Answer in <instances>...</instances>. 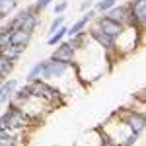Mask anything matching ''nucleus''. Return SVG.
<instances>
[{
  "instance_id": "1",
  "label": "nucleus",
  "mask_w": 146,
  "mask_h": 146,
  "mask_svg": "<svg viewBox=\"0 0 146 146\" xmlns=\"http://www.w3.org/2000/svg\"><path fill=\"white\" fill-rule=\"evenodd\" d=\"M37 25H39V14L33 10V6H27V8L20 10L16 16H12L4 27L10 29V31L22 29V31H27V33H35Z\"/></svg>"
},
{
  "instance_id": "2",
  "label": "nucleus",
  "mask_w": 146,
  "mask_h": 146,
  "mask_svg": "<svg viewBox=\"0 0 146 146\" xmlns=\"http://www.w3.org/2000/svg\"><path fill=\"white\" fill-rule=\"evenodd\" d=\"M4 119H6V125H8V131H14V133H22L25 129H29L31 123H33V117L29 113L18 107V105H12L8 103V109L2 113Z\"/></svg>"
},
{
  "instance_id": "3",
  "label": "nucleus",
  "mask_w": 146,
  "mask_h": 146,
  "mask_svg": "<svg viewBox=\"0 0 146 146\" xmlns=\"http://www.w3.org/2000/svg\"><path fill=\"white\" fill-rule=\"evenodd\" d=\"M29 84V90H31V98L39 101H45V103H55L60 96V92L53 88L49 82L45 80H33V82H27Z\"/></svg>"
},
{
  "instance_id": "4",
  "label": "nucleus",
  "mask_w": 146,
  "mask_h": 146,
  "mask_svg": "<svg viewBox=\"0 0 146 146\" xmlns=\"http://www.w3.org/2000/svg\"><path fill=\"white\" fill-rule=\"evenodd\" d=\"M92 25H96L100 31H103L105 35H109V37H113V39H117V37L125 31L123 23H119V22H115V20H111V18H107L105 14H98L96 20L92 22Z\"/></svg>"
},
{
  "instance_id": "5",
  "label": "nucleus",
  "mask_w": 146,
  "mask_h": 146,
  "mask_svg": "<svg viewBox=\"0 0 146 146\" xmlns=\"http://www.w3.org/2000/svg\"><path fill=\"white\" fill-rule=\"evenodd\" d=\"M68 68L70 66L62 64V62H56L53 58H43V72H41V78L39 80H45V82L58 80L68 72Z\"/></svg>"
},
{
  "instance_id": "6",
  "label": "nucleus",
  "mask_w": 146,
  "mask_h": 146,
  "mask_svg": "<svg viewBox=\"0 0 146 146\" xmlns=\"http://www.w3.org/2000/svg\"><path fill=\"white\" fill-rule=\"evenodd\" d=\"M129 16H131V27L142 29L146 23V0H131L127 2Z\"/></svg>"
},
{
  "instance_id": "7",
  "label": "nucleus",
  "mask_w": 146,
  "mask_h": 146,
  "mask_svg": "<svg viewBox=\"0 0 146 146\" xmlns=\"http://www.w3.org/2000/svg\"><path fill=\"white\" fill-rule=\"evenodd\" d=\"M56 49L51 53L49 58H53L56 62H62V64H66V66H72L74 62H76V51L70 47L68 41H60L58 45H55Z\"/></svg>"
},
{
  "instance_id": "8",
  "label": "nucleus",
  "mask_w": 146,
  "mask_h": 146,
  "mask_svg": "<svg viewBox=\"0 0 146 146\" xmlns=\"http://www.w3.org/2000/svg\"><path fill=\"white\" fill-rule=\"evenodd\" d=\"M121 121L125 123V127H127L131 133H135V135H138V136H140V133L144 131V127H146V117L140 111H135V109L125 111L123 115H121Z\"/></svg>"
},
{
  "instance_id": "9",
  "label": "nucleus",
  "mask_w": 146,
  "mask_h": 146,
  "mask_svg": "<svg viewBox=\"0 0 146 146\" xmlns=\"http://www.w3.org/2000/svg\"><path fill=\"white\" fill-rule=\"evenodd\" d=\"M86 31H88L90 41H96V43H98V47H101L105 53H109V51H113V49H115V39H113V37H109V35H105L103 31H100L96 25H92V23H90V29H86Z\"/></svg>"
},
{
  "instance_id": "10",
  "label": "nucleus",
  "mask_w": 146,
  "mask_h": 146,
  "mask_svg": "<svg viewBox=\"0 0 146 146\" xmlns=\"http://www.w3.org/2000/svg\"><path fill=\"white\" fill-rule=\"evenodd\" d=\"M18 86H20L18 78H4L2 80V84H0V107L6 105L12 100V96H14V92H16Z\"/></svg>"
},
{
  "instance_id": "11",
  "label": "nucleus",
  "mask_w": 146,
  "mask_h": 146,
  "mask_svg": "<svg viewBox=\"0 0 146 146\" xmlns=\"http://www.w3.org/2000/svg\"><path fill=\"white\" fill-rule=\"evenodd\" d=\"M105 16L111 18V20H115V22L123 23L125 27H131V16H129V8H127V4H117V6H113Z\"/></svg>"
},
{
  "instance_id": "12",
  "label": "nucleus",
  "mask_w": 146,
  "mask_h": 146,
  "mask_svg": "<svg viewBox=\"0 0 146 146\" xmlns=\"http://www.w3.org/2000/svg\"><path fill=\"white\" fill-rule=\"evenodd\" d=\"M31 37H33V33H27V31H22V29H14L10 33V45L20 47V49L25 51V47L31 43Z\"/></svg>"
},
{
  "instance_id": "13",
  "label": "nucleus",
  "mask_w": 146,
  "mask_h": 146,
  "mask_svg": "<svg viewBox=\"0 0 146 146\" xmlns=\"http://www.w3.org/2000/svg\"><path fill=\"white\" fill-rule=\"evenodd\" d=\"M68 43H70V47H72L74 51H78V49H84V47H88V43H90L88 31L84 29V31H80V33L72 35V37H68Z\"/></svg>"
},
{
  "instance_id": "14",
  "label": "nucleus",
  "mask_w": 146,
  "mask_h": 146,
  "mask_svg": "<svg viewBox=\"0 0 146 146\" xmlns=\"http://www.w3.org/2000/svg\"><path fill=\"white\" fill-rule=\"evenodd\" d=\"M20 6V0H0V20H8V16L14 14Z\"/></svg>"
},
{
  "instance_id": "15",
  "label": "nucleus",
  "mask_w": 146,
  "mask_h": 146,
  "mask_svg": "<svg viewBox=\"0 0 146 146\" xmlns=\"http://www.w3.org/2000/svg\"><path fill=\"white\" fill-rule=\"evenodd\" d=\"M20 138L14 131H2L0 129V146H18Z\"/></svg>"
},
{
  "instance_id": "16",
  "label": "nucleus",
  "mask_w": 146,
  "mask_h": 146,
  "mask_svg": "<svg viewBox=\"0 0 146 146\" xmlns=\"http://www.w3.org/2000/svg\"><path fill=\"white\" fill-rule=\"evenodd\" d=\"M66 31H68V25H66V23H62V25H60V27H58L51 37H47V45H49V47H55V45H58L60 41H64Z\"/></svg>"
},
{
  "instance_id": "17",
  "label": "nucleus",
  "mask_w": 146,
  "mask_h": 146,
  "mask_svg": "<svg viewBox=\"0 0 146 146\" xmlns=\"http://www.w3.org/2000/svg\"><path fill=\"white\" fill-rule=\"evenodd\" d=\"M0 55H4L8 60H12V62H18L20 60V56L23 55V49H20V47H6V49H2V53Z\"/></svg>"
},
{
  "instance_id": "18",
  "label": "nucleus",
  "mask_w": 146,
  "mask_h": 146,
  "mask_svg": "<svg viewBox=\"0 0 146 146\" xmlns=\"http://www.w3.org/2000/svg\"><path fill=\"white\" fill-rule=\"evenodd\" d=\"M119 2L117 0H98L96 4H94V10L98 12V14H107V12L111 10L113 6H117Z\"/></svg>"
},
{
  "instance_id": "19",
  "label": "nucleus",
  "mask_w": 146,
  "mask_h": 146,
  "mask_svg": "<svg viewBox=\"0 0 146 146\" xmlns=\"http://www.w3.org/2000/svg\"><path fill=\"white\" fill-rule=\"evenodd\" d=\"M14 64H16V62H12V60H8L4 55H0V78L4 80L6 76H10V72L14 70Z\"/></svg>"
},
{
  "instance_id": "20",
  "label": "nucleus",
  "mask_w": 146,
  "mask_h": 146,
  "mask_svg": "<svg viewBox=\"0 0 146 146\" xmlns=\"http://www.w3.org/2000/svg\"><path fill=\"white\" fill-rule=\"evenodd\" d=\"M41 72H43V60H37L33 66L29 68V72H27V82H33V80H39L41 78Z\"/></svg>"
},
{
  "instance_id": "21",
  "label": "nucleus",
  "mask_w": 146,
  "mask_h": 146,
  "mask_svg": "<svg viewBox=\"0 0 146 146\" xmlns=\"http://www.w3.org/2000/svg\"><path fill=\"white\" fill-rule=\"evenodd\" d=\"M64 22H66V16H64V14H58V16H55V20L49 23V29H47V37H51V35L55 33V31H56V29H58V27H60V25H62Z\"/></svg>"
},
{
  "instance_id": "22",
  "label": "nucleus",
  "mask_w": 146,
  "mask_h": 146,
  "mask_svg": "<svg viewBox=\"0 0 146 146\" xmlns=\"http://www.w3.org/2000/svg\"><path fill=\"white\" fill-rule=\"evenodd\" d=\"M10 29H6V27H0V49H6V47H10Z\"/></svg>"
},
{
  "instance_id": "23",
  "label": "nucleus",
  "mask_w": 146,
  "mask_h": 146,
  "mask_svg": "<svg viewBox=\"0 0 146 146\" xmlns=\"http://www.w3.org/2000/svg\"><path fill=\"white\" fill-rule=\"evenodd\" d=\"M100 146H123V144L117 142V140H113L111 136H107L105 133H101L100 135Z\"/></svg>"
},
{
  "instance_id": "24",
  "label": "nucleus",
  "mask_w": 146,
  "mask_h": 146,
  "mask_svg": "<svg viewBox=\"0 0 146 146\" xmlns=\"http://www.w3.org/2000/svg\"><path fill=\"white\" fill-rule=\"evenodd\" d=\"M51 2H53V0H35L33 10L37 12V14H39V12H43V10H45V8L49 6V4H51Z\"/></svg>"
},
{
  "instance_id": "25",
  "label": "nucleus",
  "mask_w": 146,
  "mask_h": 146,
  "mask_svg": "<svg viewBox=\"0 0 146 146\" xmlns=\"http://www.w3.org/2000/svg\"><path fill=\"white\" fill-rule=\"evenodd\" d=\"M138 142V135H135V133H129V135L125 136V140L121 142L123 146H133V144H136Z\"/></svg>"
},
{
  "instance_id": "26",
  "label": "nucleus",
  "mask_w": 146,
  "mask_h": 146,
  "mask_svg": "<svg viewBox=\"0 0 146 146\" xmlns=\"http://www.w3.org/2000/svg\"><path fill=\"white\" fill-rule=\"evenodd\" d=\"M68 8V0H60V2H56L55 4V16H58V14H64Z\"/></svg>"
},
{
  "instance_id": "27",
  "label": "nucleus",
  "mask_w": 146,
  "mask_h": 146,
  "mask_svg": "<svg viewBox=\"0 0 146 146\" xmlns=\"http://www.w3.org/2000/svg\"><path fill=\"white\" fill-rule=\"evenodd\" d=\"M92 6H94V0H84V2L80 4V12L84 14V12H88V10H90Z\"/></svg>"
},
{
  "instance_id": "28",
  "label": "nucleus",
  "mask_w": 146,
  "mask_h": 146,
  "mask_svg": "<svg viewBox=\"0 0 146 146\" xmlns=\"http://www.w3.org/2000/svg\"><path fill=\"white\" fill-rule=\"evenodd\" d=\"M0 84H2V78H0Z\"/></svg>"
},
{
  "instance_id": "29",
  "label": "nucleus",
  "mask_w": 146,
  "mask_h": 146,
  "mask_svg": "<svg viewBox=\"0 0 146 146\" xmlns=\"http://www.w3.org/2000/svg\"><path fill=\"white\" fill-rule=\"evenodd\" d=\"M0 53H2V49H0Z\"/></svg>"
}]
</instances>
